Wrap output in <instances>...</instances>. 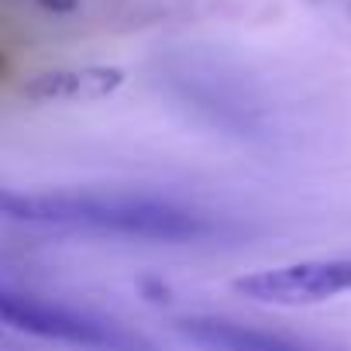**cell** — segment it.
Here are the masks:
<instances>
[{"instance_id":"6","label":"cell","mask_w":351,"mask_h":351,"mask_svg":"<svg viewBox=\"0 0 351 351\" xmlns=\"http://www.w3.org/2000/svg\"><path fill=\"white\" fill-rule=\"evenodd\" d=\"M25 4H35L49 14H73L80 8V0H25Z\"/></svg>"},{"instance_id":"1","label":"cell","mask_w":351,"mask_h":351,"mask_svg":"<svg viewBox=\"0 0 351 351\" xmlns=\"http://www.w3.org/2000/svg\"><path fill=\"white\" fill-rule=\"evenodd\" d=\"M0 221L45 231L100 234V238H141V241H197L214 234V221L193 207L148 193H18L0 190Z\"/></svg>"},{"instance_id":"3","label":"cell","mask_w":351,"mask_h":351,"mask_svg":"<svg viewBox=\"0 0 351 351\" xmlns=\"http://www.w3.org/2000/svg\"><path fill=\"white\" fill-rule=\"evenodd\" d=\"M234 293L269 306H313L351 293V258H310L234 279Z\"/></svg>"},{"instance_id":"4","label":"cell","mask_w":351,"mask_h":351,"mask_svg":"<svg viewBox=\"0 0 351 351\" xmlns=\"http://www.w3.org/2000/svg\"><path fill=\"white\" fill-rule=\"evenodd\" d=\"M176 330L200 351H327L303 337L241 324L231 317H180Z\"/></svg>"},{"instance_id":"2","label":"cell","mask_w":351,"mask_h":351,"mask_svg":"<svg viewBox=\"0 0 351 351\" xmlns=\"http://www.w3.org/2000/svg\"><path fill=\"white\" fill-rule=\"evenodd\" d=\"M0 324L45 337V341L76 344V348L128 351V337L117 327H110L83 310H73L66 303H56V300H45L35 293H21V289H8V286H0Z\"/></svg>"},{"instance_id":"5","label":"cell","mask_w":351,"mask_h":351,"mask_svg":"<svg viewBox=\"0 0 351 351\" xmlns=\"http://www.w3.org/2000/svg\"><path fill=\"white\" fill-rule=\"evenodd\" d=\"M124 73L117 66H80V69H49L25 83V97L42 104H86L104 100L114 90H121Z\"/></svg>"}]
</instances>
